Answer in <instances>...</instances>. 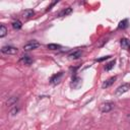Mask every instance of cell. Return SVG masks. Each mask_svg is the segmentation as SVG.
<instances>
[{
  "mask_svg": "<svg viewBox=\"0 0 130 130\" xmlns=\"http://www.w3.org/2000/svg\"><path fill=\"white\" fill-rule=\"evenodd\" d=\"M1 52L5 55H15L18 52V49L13 46H3L1 48Z\"/></svg>",
  "mask_w": 130,
  "mask_h": 130,
  "instance_id": "1",
  "label": "cell"
},
{
  "mask_svg": "<svg viewBox=\"0 0 130 130\" xmlns=\"http://www.w3.org/2000/svg\"><path fill=\"white\" fill-rule=\"evenodd\" d=\"M129 89H130V83H123L122 85L117 87V89L115 90V94L116 95H122L123 93L127 92Z\"/></svg>",
  "mask_w": 130,
  "mask_h": 130,
  "instance_id": "2",
  "label": "cell"
},
{
  "mask_svg": "<svg viewBox=\"0 0 130 130\" xmlns=\"http://www.w3.org/2000/svg\"><path fill=\"white\" fill-rule=\"evenodd\" d=\"M40 46H41V45H40L39 42H37V41H31V42H28L27 44H25V45L23 46V51L28 52V51H31V50H36V49H38Z\"/></svg>",
  "mask_w": 130,
  "mask_h": 130,
  "instance_id": "3",
  "label": "cell"
},
{
  "mask_svg": "<svg viewBox=\"0 0 130 130\" xmlns=\"http://www.w3.org/2000/svg\"><path fill=\"white\" fill-rule=\"evenodd\" d=\"M114 106L115 105L113 103H110V102L104 103L101 105V111H102V113H109L114 109Z\"/></svg>",
  "mask_w": 130,
  "mask_h": 130,
  "instance_id": "4",
  "label": "cell"
},
{
  "mask_svg": "<svg viewBox=\"0 0 130 130\" xmlns=\"http://www.w3.org/2000/svg\"><path fill=\"white\" fill-rule=\"evenodd\" d=\"M62 76H63V72H58V73L54 74V75L50 78V83H52V84H54V85L58 84V83L61 81Z\"/></svg>",
  "mask_w": 130,
  "mask_h": 130,
  "instance_id": "5",
  "label": "cell"
},
{
  "mask_svg": "<svg viewBox=\"0 0 130 130\" xmlns=\"http://www.w3.org/2000/svg\"><path fill=\"white\" fill-rule=\"evenodd\" d=\"M32 59L30 58V56H27V55H24V56H21V58L19 59V62L23 65H30L32 63Z\"/></svg>",
  "mask_w": 130,
  "mask_h": 130,
  "instance_id": "6",
  "label": "cell"
},
{
  "mask_svg": "<svg viewBox=\"0 0 130 130\" xmlns=\"http://www.w3.org/2000/svg\"><path fill=\"white\" fill-rule=\"evenodd\" d=\"M81 55H82V52H81L80 50H76V51L71 52V53L68 55V57H69V59H71V60H76V59H79V58L81 57Z\"/></svg>",
  "mask_w": 130,
  "mask_h": 130,
  "instance_id": "7",
  "label": "cell"
},
{
  "mask_svg": "<svg viewBox=\"0 0 130 130\" xmlns=\"http://www.w3.org/2000/svg\"><path fill=\"white\" fill-rule=\"evenodd\" d=\"M116 79H117V76H113V77L107 79L106 81L103 82V84H102V88H107V87L111 86V85L116 81Z\"/></svg>",
  "mask_w": 130,
  "mask_h": 130,
  "instance_id": "8",
  "label": "cell"
},
{
  "mask_svg": "<svg viewBox=\"0 0 130 130\" xmlns=\"http://www.w3.org/2000/svg\"><path fill=\"white\" fill-rule=\"evenodd\" d=\"M120 45H121V47H122L123 49L128 50V49L130 48V41L127 40V39H125V38H123V39L120 40Z\"/></svg>",
  "mask_w": 130,
  "mask_h": 130,
  "instance_id": "9",
  "label": "cell"
},
{
  "mask_svg": "<svg viewBox=\"0 0 130 130\" xmlns=\"http://www.w3.org/2000/svg\"><path fill=\"white\" fill-rule=\"evenodd\" d=\"M81 78H79V77H77V76H74L73 78H72V83H71V86L73 87V88H76V87H78L80 84H81Z\"/></svg>",
  "mask_w": 130,
  "mask_h": 130,
  "instance_id": "10",
  "label": "cell"
},
{
  "mask_svg": "<svg viewBox=\"0 0 130 130\" xmlns=\"http://www.w3.org/2000/svg\"><path fill=\"white\" fill-rule=\"evenodd\" d=\"M34 14H35V11H34L32 9H26V10H24V11L22 12V17L28 19V18H30Z\"/></svg>",
  "mask_w": 130,
  "mask_h": 130,
  "instance_id": "11",
  "label": "cell"
},
{
  "mask_svg": "<svg viewBox=\"0 0 130 130\" xmlns=\"http://www.w3.org/2000/svg\"><path fill=\"white\" fill-rule=\"evenodd\" d=\"M72 8L71 7H67V8H65L63 11H61L60 13H59V16H66V15H69L71 12H72Z\"/></svg>",
  "mask_w": 130,
  "mask_h": 130,
  "instance_id": "12",
  "label": "cell"
},
{
  "mask_svg": "<svg viewBox=\"0 0 130 130\" xmlns=\"http://www.w3.org/2000/svg\"><path fill=\"white\" fill-rule=\"evenodd\" d=\"M128 26V19H123L119 22V25H118V28L119 29H124Z\"/></svg>",
  "mask_w": 130,
  "mask_h": 130,
  "instance_id": "13",
  "label": "cell"
},
{
  "mask_svg": "<svg viewBox=\"0 0 130 130\" xmlns=\"http://www.w3.org/2000/svg\"><path fill=\"white\" fill-rule=\"evenodd\" d=\"M7 35V27L4 24L0 25V38H4Z\"/></svg>",
  "mask_w": 130,
  "mask_h": 130,
  "instance_id": "14",
  "label": "cell"
},
{
  "mask_svg": "<svg viewBox=\"0 0 130 130\" xmlns=\"http://www.w3.org/2000/svg\"><path fill=\"white\" fill-rule=\"evenodd\" d=\"M17 101H18V98L17 96H11V98H9V100L7 101L6 104H7V106H14Z\"/></svg>",
  "mask_w": 130,
  "mask_h": 130,
  "instance_id": "15",
  "label": "cell"
},
{
  "mask_svg": "<svg viewBox=\"0 0 130 130\" xmlns=\"http://www.w3.org/2000/svg\"><path fill=\"white\" fill-rule=\"evenodd\" d=\"M11 24H12V27H13L14 29H20L21 26H22V23H21L20 20H14Z\"/></svg>",
  "mask_w": 130,
  "mask_h": 130,
  "instance_id": "16",
  "label": "cell"
},
{
  "mask_svg": "<svg viewBox=\"0 0 130 130\" xmlns=\"http://www.w3.org/2000/svg\"><path fill=\"white\" fill-rule=\"evenodd\" d=\"M60 48H61V46L58 44H48L47 45V49H49V50H58Z\"/></svg>",
  "mask_w": 130,
  "mask_h": 130,
  "instance_id": "17",
  "label": "cell"
},
{
  "mask_svg": "<svg viewBox=\"0 0 130 130\" xmlns=\"http://www.w3.org/2000/svg\"><path fill=\"white\" fill-rule=\"evenodd\" d=\"M115 63H116V61H115V60H113V61L109 62V63H108L106 66H105V70H106V71H109V70H111V69L114 67Z\"/></svg>",
  "mask_w": 130,
  "mask_h": 130,
  "instance_id": "18",
  "label": "cell"
},
{
  "mask_svg": "<svg viewBox=\"0 0 130 130\" xmlns=\"http://www.w3.org/2000/svg\"><path fill=\"white\" fill-rule=\"evenodd\" d=\"M18 111H19V109L15 106V107H13L11 110H10V112H9V114L11 115V116H14V115H16L17 113H18Z\"/></svg>",
  "mask_w": 130,
  "mask_h": 130,
  "instance_id": "19",
  "label": "cell"
},
{
  "mask_svg": "<svg viewBox=\"0 0 130 130\" xmlns=\"http://www.w3.org/2000/svg\"><path fill=\"white\" fill-rule=\"evenodd\" d=\"M112 56L111 55H108V56H104V57H102V58H98V59H95V61L96 62H103V61H105V60H108V59H110Z\"/></svg>",
  "mask_w": 130,
  "mask_h": 130,
  "instance_id": "20",
  "label": "cell"
},
{
  "mask_svg": "<svg viewBox=\"0 0 130 130\" xmlns=\"http://www.w3.org/2000/svg\"><path fill=\"white\" fill-rule=\"evenodd\" d=\"M105 43H107V40H102V42L98 44V47H102V46H103Z\"/></svg>",
  "mask_w": 130,
  "mask_h": 130,
  "instance_id": "21",
  "label": "cell"
},
{
  "mask_svg": "<svg viewBox=\"0 0 130 130\" xmlns=\"http://www.w3.org/2000/svg\"><path fill=\"white\" fill-rule=\"evenodd\" d=\"M129 50H130V48H129Z\"/></svg>",
  "mask_w": 130,
  "mask_h": 130,
  "instance_id": "22",
  "label": "cell"
}]
</instances>
